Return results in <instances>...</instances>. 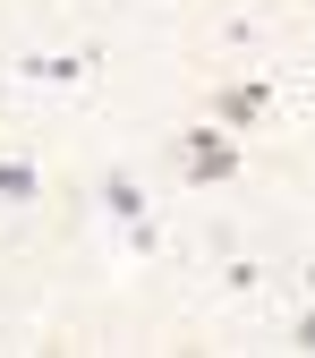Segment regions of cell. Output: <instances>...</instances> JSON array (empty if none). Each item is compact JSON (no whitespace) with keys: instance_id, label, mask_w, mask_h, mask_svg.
Listing matches in <instances>:
<instances>
[{"instance_id":"cell-1","label":"cell","mask_w":315,"mask_h":358,"mask_svg":"<svg viewBox=\"0 0 315 358\" xmlns=\"http://www.w3.org/2000/svg\"><path fill=\"white\" fill-rule=\"evenodd\" d=\"M188 179H239V145H221V137H188Z\"/></svg>"},{"instance_id":"cell-2","label":"cell","mask_w":315,"mask_h":358,"mask_svg":"<svg viewBox=\"0 0 315 358\" xmlns=\"http://www.w3.org/2000/svg\"><path fill=\"white\" fill-rule=\"evenodd\" d=\"M17 77H26V85H77V52H26Z\"/></svg>"},{"instance_id":"cell-3","label":"cell","mask_w":315,"mask_h":358,"mask_svg":"<svg viewBox=\"0 0 315 358\" xmlns=\"http://www.w3.org/2000/svg\"><path fill=\"white\" fill-rule=\"evenodd\" d=\"M34 196H43V179L26 162H0V205H34Z\"/></svg>"},{"instance_id":"cell-4","label":"cell","mask_w":315,"mask_h":358,"mask_svg":"<svg viewBox=\"0 0 315 358\" xmlns=\"http://www.w3.org/2000/svg\"><path fill=\"white\" fill-rule=\"evenodd\" d=\"M103 205H111L119 222H137V213H145V188H128V179H103Z\"/></svg>"},{"instance_id":"cell-5","label":"cell","mask_w":315,"mask_h":358,"mask_svg":"<svg viewBox=\"0 0 315 358\" xmlns=\"http://www.w3.org/2000/svg\"><path fill=\"white\" fill-rule=\"evenodd\" d=\"M298 350H315V316H307V324H298Z\"/></svg>"}]
</instances>
